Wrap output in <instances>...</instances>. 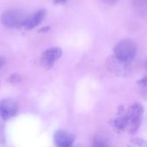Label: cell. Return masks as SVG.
<instances>
[{"mask_svg":"<svg viewBox=\"0 0 147 147\" xmlns=\"http://www.w3.org/2000/svg\"><path fill=\"white\" fill-rule=\"evenodd\" d=\"M25 12L18 9H10L4 11L1 16V22L3 26L9 28H22V25L27 19Z\"/></svg>","mask_w":147,"mask_h":147,"instance_id":"cell-3","label":"cell"},{"mask_svg":"<svg viewBox=\"0 0 147 147\" xmlns=\"http://www.w3.org/2000/svg\"><path fill=\"white\" fill-rule=\"evenodd\" d=\"M138 84L140 85V86H143V87H147V76L144 77L142 79H140Z\"/></svg>","mask_w":147,"mask_h":147,"instance_id":"cell-11","label":"cell"},{"mask_svg":"<svg viewBox=\"0 0 147 147\" xmlns=\"http://www.w3.org/2000/svg\"><path fill=\"white\" fill-rule=\"evenodd\" d=\"M107 63H108L109 69L112 72H115L117 74H124L130 70V64L122 62L118 59H116L115 56L110 57L108 59Z\"/></svg>","mask_w":147,"mask_h":147,"instance_id":"cell-8","label":"cell"},{"mask_svg":"<svg viewBox=\"0 0 147 147\" xmlns=\"http://www.w3.org/2000/svg\"><path fill=\"white\" fill-rule=\"evenodd\" d=\"M91 147H109V145L104 138L97 136L93 140Z\"/></svg>","mask_w":147,"mask_h":147,"instance_id":"cell-9","label":"cell"},{"mask_svg":"<svg viewBox=\"0 0 147 147\" xmlns=\"http://www.w3.org/2000/svg\"><path fill=\"white\" fill-rule=\"evenodd\" d=\"M48 29H49V27H46V28H42V29L39 30V32H40V33H42V32H47Z\"/></svg>","mask_w":147,"mask_h":147,"instance_id":"cell-14","label":"cell"},{"mask_svg":"<svg viewBox=\"0 0 147 147\" xmlns=\"http://www.w3.org/2000/svg\"><path fill=\"white\" fill-rule=\"evenodd\" d=\"M127 119V132L134 134L137 133L140 127L143 116H144V107L141 103L136 102L130 106V108L124 112Z\"/></svg>","mask_w":147,"mask_h":147,"instance_id":"cell-1","label":"cell"},{"mask_svg":"<svg viewBox=\"0 0 147 147\" xmlns=\"http://www.w3.org/2000/svg\"><path fill=\"white\" fill-rule=\"evenodd\" d=\"M66 2V0H54V3H62Z\"/></svg>","mask_w":147,"mask_h":147,"instance_id":"cell-15","label":"cell"},{"mask_svg":"<svg viewBox=\"0 0 147 147\" xmlns=\"http://www.w3.org/2000/svg\"><path fill=\"white\" fill-rule=\"evenodd\" d=\"M137 53V46L132 40L127 39L120 41L114 48V56L119 60L130 64Z\"/></svg>","mask_w":147,"mask_h":147,"instance_id":"cell-2","label":"cell"},{"mask_svg":"<svg viewBox=\"0 0 147 147\" xmlns=\"http://www.w3.org/2000/svg\"><path fill=\"white\" fill-rule=\"evenodd\" d=\"M53 140L57 147H71L75 141V137L72 134L67 131L59 130L55 133Z\"/></svg>","mask_w":147,"mask_h":147,"instance_id":"cell-6","label":"cell"},{"mask_svg":"<svg viewBox=\"0 0 147 147\" xmlns=\"http://www.w3.org/2000/svg\"><path fill=\"white\" fill-rule=\"evenodd\" d=\"M103 2L108 5H115L118 2V0H103Z\"/></svg>","mask_w":147,"mask_h":147,"instance_id":"cell-12","label":"cell"},{"mask_svg":"<svg viewBox=\"0 0 147 147\" xmlns=\"http://www.w3.org/2000/svg\"><path fill=\"white\" fill-rule=\"evenodd\" d=\"M146 69H147V61H146Z\"/></svg>","mask_w":147,"mask_h":147,"instance_id":"cell-16","label":"cell"},{"mask_svg":"<svg viewBox=\"0 0 147 147\" xmlns=\"http://www.w3.org/2000/svg\"><path fill=\"white\" fill-rule=\"evenodd\" d=\"M17 104L10 99H3L0 101V117L8 120L17 114Z\"/></svg>","mask_w":147,"mask_h":147,"instance_id":"cell-5","label":"cell"},{"mask_svg":"<svg viewBox=\"0 0 147 147\" xmlns=\"http://www.w3.org/2000/svg\"><path fill=\"white\" fill-rule=\"evenodd\" d=\"M127 147H147V141L143 139H134L132 140Z\"/></svg>","mask_w":147,"mask_h":147,"instance_id":"cell-10","label":"cell"},{"mask_svg":"<svg viewBox=\"0 0 147 147\" xmlns=\"http://www.w3.org/2000/svg\"><path fill=\"white\" fill-rule=\"evenodd\" d=\"M61 55H62V50L59 47L49 48L42 53L40 58V63L45 69L48 70L61 57Z\"/></svg>","mask_w":147,"mask_h":147,"instance_id":"cell-4","label":"cell"},{"mask_svg":"<svg viewBox=\"0 0 147 147\" xmlns=\"http://www.w3.org/2000/svg\"><path fill=\"white\" fill-rule=\"evenodd\" d=\"M4 62H5L4 59H3V57H1V56H0V67H2V66L3 65Z\"/></svg>","mask_w":147,"mask_h":147,"instance_id":"cell-13","label":"cell"},{"mask_svg":"<svg viewBox=\"0 0 147 147\" xmlns=\"http://www.w3.org/2000/svg\"><path fill=\"white\" fill-rule=\"evenodd\" d=\"M46 15V12L44 9H40L38 11H36L34 14L29 16L27 17V19L25 20L22 28L26 30H31L34 28L37 27L38 25H40L42 22V20L44 19Z\"/></svg>","mask_w":147,"mask_h":147,"instance_id":"cell-7","label":"cell"}]
</instances>
